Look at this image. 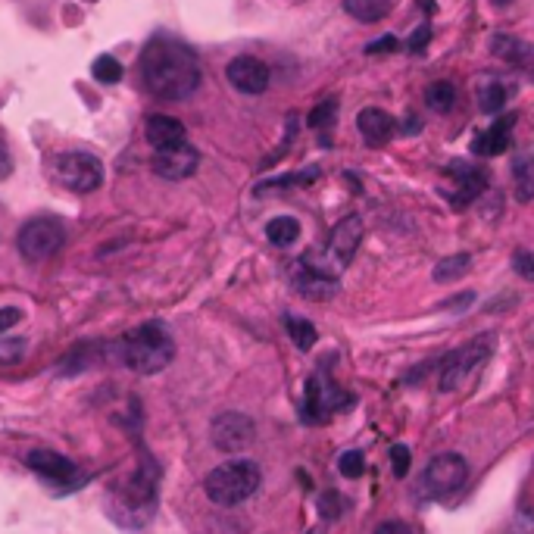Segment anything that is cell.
<instances>
[{"instance_id":"1","label":"cell","mask_w":534,"mask_h":534,"mask_svg":"<svg viewBox=\"0 0 534 534\" xmlns=\"http://www.w3.org/2000/svg\"><path fill=\"white\" fill-rule=\"evenodd\" d=\"M147 91L160 100H185L200 85V63L194 50L172 38H154L141 54Z\"/></svg>"},{"instance_id":"2","label":"cell","mask_w":534,"mask_h":534,"mask_svg":"<svg viewBox=\"0 0 534 534\" xmlns=\"http://www.w3.org/2000/svg\"><path fill=\"white\" fill-rule=\"evenodd\" d=\"M119 360L138 375H157L175 360V338L163 322H144L122 335Z\"/></svg>"},{"instance_id":"3","label":"cell","mask_w":534,"mask_h":534,"mask_svg":"<svg viewBox=\"0 0 534 534\" xmlns=\"http://www.w3.org/2000/svg\"><path fill=\"white\" fill-rule=\"evenodd\" d=\"M263 485V472L253 460H228L216 466L207 481H203V491L216 506H238L247 497H253Z\"/></svg>"},{"instance_id":"4","label":"cell","mask_w":534,"mask_h":534,"mask_svg":"<svg viewBox=\"0 0 534 534\" xmlns=\"http://www.w3.org/2000/svg\"><path fill=\"white\" fill-rule=\"evenodd\" d=\"M66 244V228L57 222V219H32L19 228V238H16V247L25 260L32 263H41V260H50L54 253Z\"/></svg>"},{"instance_id":"5","label":"cell","mask_w":534,"mask_h":534,"mask_svg":"<svg viewBox=\"0 0 534 534\" xmlns=\"http://www.w3.org/2000/svg\"><path fill=\"white\" fill-rule=\"evenodd\" d=\"M494 350V335H478L472 338L469 344H463L460 350H453L444 366H441V378H438V385L441 391H456L463 385V381L469 378L472 369H478L481 363L488 360Z\"/></svg>"},{"instance_id":"6","label":"cell","mask_w":534,"mask_h":534,"mask_svg":"<svg viewBox=\"0 0 534 534\" xmlns=\"http://www.w3.org/2000/svg\"><path fill=\"white\" fill-rule=\"evenodd\" d=\"M466 475H469V466L460 453H441L435 456L425 472H422V491L425 497H450L453 491H460L466 485Z\"/></svg>"},{"instance_id":"7","label":"cell","mask_w":534,"mask_h":534,"mask_svg":"<svg viewBox=\"0 0 534 534\" xmlns=\"http://www.w3.org/2000/svg\"><path fill=\"white\" fill-rule=\"evenodd\" d=\"M350 394H344L335 381H328L322 375H313L307 381V400H303V422L310 425H322L328 422V416H332L335 410H341V406H350Z\"/></svg>"},{"instance_id":"8","label":"cell","mask_w":534,"mask_h":534,"mask_svg":"<svg viewBox=\"0 0 534 534\" xmlns=\"http://www.w3.org/2000/svg\"><path fill=\"white\" fill-rule=\"evenodd\" d=\"M57 178L75 194H91L104 185V166L91 154H63L57 160Z\"/></svg>"},{"instance_id":"9","label":"cell","mask_w":534,"mask_h":534,"mask_svg":"<svg viewBox=\"0 0 534 534\" xmlns=\"http://www.w3.org/2000/svg\"><path fill=\"white\" fill-rule=\"evenodd\" d=\"M257 435V425L244 413H219L210 425V438L222 453H238L253 444Z\"/></svg>"},{"instance_id":"10","label":"cell","mask_w":534,"mask_h":534,"mask_svg":"<svg viewBox=\"0 0 534 534\" xmlns=\"http://www.w3.org/2000/svg\"><path fill=\"white\" fill-rule=\"evenodd\" d=\"M197 166H200V154H197V147H191L188 141L166 147V150H157V157H154V172L160 178H169V182L191 178L197 172Z\"/></svg>"},{"instance_id":"11","label":"cell","mask_w":534,"mask_h":534,"mask_svg":"<svg viewBox=\"0 0 534 534\" xmlns=\"http://www.w3.org/2000/svg\"><path fill=\"white\" fill-rule=\"evenodd\" d=\"M225 75L232 88H238L241 94H263L269 88V66L257 57H235L225 66Z\"/></svg>"},{"instance_id":"12","label":"cell","mask_w":534,"mask_h":534,"mask_svg":"<svg viewBox=\"0 0 534 534\" xmlns=\"http://www.w3.org/2000/svg\"><path fill=\"white\" fill-rule=\"evenodd\" d=\"M291 285L300 297L307 300H332L338 294V278L310 269L307 263H294L291 269Z\"/></svg>"},{"instance_id":"13","label":"cell","mask_w":534,"mask_h":534,"mask_svg":"<svg viewBox=\"0 0 534 534\" xmlns=\"http://www.w3.org/2000/svg\"><path fill=\"white\" fill-rule=\"evenodd\" d=\"M25 466L38 472L41 478L54 481V485H66V481H72L75 472H79L72 460H66L63 453H54V450H32L25 456Z\"/></svg>"},{"instance_id":"14","label":"cell","mask_w":534,"mask_h":534,"mask_svg":"<svg viewBox=\"0 0 534 534\" xmlns=\"http://www.w3.org/2000/svg\"><path fill=\"white\" fill-rule=\"evenodd\" d=\"M450 175H453V182H456V191H450V203L453 207H469V203L485 191L488 185V178L481 169L469 166V163H453L450 166Z\"/></svg>"},{"instance_id":"15","label":"cell","mask_w":534,"mask_h":534,"mask_svg":"<svg viewBox=\"0 0 534 534\" xmlns=\"http://www.w3.org/2000/svg\"><path fill=\"white\" fill-rule=\"evenodd\" d=\"M356 129H360V135L366 138V144L372 147H381V144H388L397 132V122L391 113L385 110H378V107H366L360 110V116H356Z\"/></svg>"},{"instance_id":"16","label":"cell","mask_w":534,"mask_h":534,"mask_svg":"<svg viewBox=\"0 0 534 534\" xmlns=\"http://www.w3.org/2000/svg\"><path fill=\"white\" fill-rule=\"evenodd\" d=\"M513 122H516V113H513V116L497 119V122L491 125V129H485L481 135H475V141H472V154H475V157H497V154H503V150L510 147Z\"/></svg>"},{"instance_id":"17","label":"cell","mask_w":534,"mask_h":534,"mask_svg":"<svg viewBox=\"0 0 534 534\" xmlns=\"http://www.w3.org/2000/svg\"><path fill=\"white\" fill-rule=\"evenodd\" d=\"M144 138L150 147L157 150H166V147H175V144H185V125L178 122L175 116H150L147 125H144Z\"/></svg>"},{"instance_id":"18","label":"cell","mask_w":534,"mask_h":534,"mask_svg":"<svg viewBox=\"0 0 534 534\" xmlns=\"http://www.w3.org/2000/svg\"><path fill=\"white\" fill-rule=\"evenodd\" d=\"M494 54L503 57L506 63H513V66H522V69L534 72V44H525V41H519V38L497 35V38H494Z\"/></svg>"},{"instance_id":"19","label":"cell","mask_w":534,"mask_h":534,"mask_svg":"<svg viewBox=\"0 0 534 534\" xmlns=\"http://www.w3.org/2000/svg\"><path fill=\"white\" fill-rule=\"evenodd\" d=\"M513 191L519 203L534 197V154H516L513 160Z\"/></svg>"},{"instance_id":"20","label":"cell","mask_w":534,"mask_h":534,"mask_svg":"<svg viewBox=\"0 0 534 534\" xmlns=\"http://www.w3.org/2000/svg\"><path fill=\"white\" fill-rule=\"evenodd\" d=\"M394 7V0H344L347 16H353L356 22H378L385 19Z\"/></svg>"},{"instance_id":"21","label":"cell","mask_w":534,"mask_h":534,"mask_svg":"<svg viewBox=\"0 0 534 534\" xmlns=\"http://www.w3.org/2000/svg\"><path fill=\"white\" fill-rule=\"evenodd\" d=\"M266 238L269 244L275 247H291L297 238H300V222L294 216H275L269 225H266Z\"/></svg>"},{"instance_id":"22","label":"cell","mask_w":534,"mask_h":534,"mask_svg":"<svg viewBox=\"0 0 534 534\" xmlns=\"http://www.w3.org/2000/svg\"><path fill=\"white\" fill-rule=\"evenodd\" d=\"M469 266H472V257L469 253H456V257H447V260H441L438 266H435V282H456L460 275H466L469 272Z\"/></svg>"},{"instance_id":"23","label":"cell","mask_w":534,"mask_h":534,"mask_svg":"<svg viewBox=\"0 0 534 534\" xmlns=\"http://www.w3.org/2000/svg\"><path fill=\"white\" fill-rule=\"evenodd\" d=\"M285 328L291 341L300 347V350H310L316 344V325L310 319H300V316H285Z\"/></svg>"},{"instance_id":"24","label":"cell","mask_w":534,"mask_h":534,"mask_svg":"<svg viewBox=\"0 0 534 534\" xmlns=\"http://www.w3.org/2000/svg\"><path fill=\"white\" fill-rule=\"evenodd\" d=\"M456 104V88L450 82H435L428 88V107L435 113H450Z\"/></svg>"},{"instance_id":"25","label":"cell","mask_w":534,"mask_h":534,"mask_svg":"<svg viewBox=\"0 0 534 534\" xmlns=\"http://www.w3.org/2000/svg\"><path fill=\"white\" fill-rule=\"evenodd\" d=\"M94 75H97V82L116 85V82H122V63H119L116 57L104 54V57L94 60Z\"/></svg>"},{"instance_id":"26","label":"cell","mask_w":534,"mask_h":534,"mask_svg":"<svg viewBox=\"0 0 534 534\" xmlns=\"http://www.w3.org/2000/svg\"><path fill=\"white\" fill-rule=\"evenodd\" d=\"M25 350H29V341L25 338H7V335H0V363L4 366H13L19 363Z\"/></svg>"},{"instance_id":"27","label":"cell","mask_w":534,"mask_h":534,"mask_svg":"<svg viewBox=\"0 0 534 534\" xmlns=\"http://www.w3.org/2000/svg\"><path fill=\"white\" fill-rule=\"evenodd\" d=\"M338 469H341L344 478H360L366 472V456L360 450H347V453H341Z\"/></svg>"},{"instance_id":"28","label":"cell","mask_w":534,"mask_h":534,"mask_svg":"<svg viewBox=\"0 0 534 534\" xmlns=\"http://www.w3.org/2000/svg\"><path fill=\"white\" fill-rule=\"evenodd\" d=\"M506 85H500V82H494V85H488L485 91H481V110L485 113H497L503 104H506Z\"/></svg>"},{"instance_id":"29","label":"cell","mask_w":534,"mask_h":534,"mask_svg":"<svg viewBox=\"0 0 534 534\" xmlns=\"http://www.w3.org/2000/svg\"><path fill=\"white\" fill-rule=\"evenodd\" d=\"M338 116V100H325L316 110H310V125L313 129H325V125H332Z\"/></svg>"},{"instance_id":"30","label":"cell","mask_w":534,"mask_h":534,"mask_svg":"<svg viewBox=\"0 0 534 534\" xmlns=\"http://www.w3.org/2000/svg\"><path fill=\"white\" fill-rule=\"evenodd\" d=\"M391 469H394L397 478H406V472H410V447L406 444L391 447Z\"/></svg>"},{"instance_id":"31","label":"cell","mask_w":534,"mask_h":534,"mask_svg":"<svg viewBox=\"0 0 534 534\" xmlns=\"http://www.w3.org/2000/svg\"><path fill=\"white\" fill-rule=\"evenodd\" d=\"M341 506H344V500H341V494H335V491L322 494V500H319V510H322L325 519H338V516H341Z\"/></svg>"},{"instance_id":"32","label":"cell","mask_w":534,"mask_h":534,"mask_svg":"<svg viewBox=\"0 0 534 534\" xmlns=\"http://www.w3.org/2000/svg\"><path fill=\"white\" fill-rule=\"evenodd\" d=\"M513 266H516V272H519L522 278H534V253L519 250L516 257H513Z\"/></svg>"},{"instance_id":"33","label":"cell","mask_w":534,"mask_h":534,"mask_svg":"<svg viewBox=\"0 0 534 534\" xmlns=\"http://www.w3.org/2000/svg\"><path fill=\"white\" fill-rule=\"evenodd\" d=\"M19 319H22V310H16V307H4V310H0V335L10 332L13 325H19Z\"/></svg>"},{"instance_id":"34","label":"cell","mask_w":534,"mask_h":534,"mask_svg":"<svg viewBox=\"0 0 534 534\" xmlns=\"http://www.w3.org/2000/svg\"><path fill=\"white\" fill-rule=\"evenodd\" d=\"M372 534H413V528L403 525V522H397V519H391V522H381Z\"/></svg>"},{"instance_id":"35","label":"cell","mask_w":534,"mask_h":534,"mask_svg":"<svg viewBox=\"0 0 534 534\" xmlns=\"http://www.w3.org/2000/svg\"><path fill=\"white\" fill-rule=\"evenodd\" d=\"M13 172V157H10V150H7V144L0 141V182Z\"/></svg>"},{"instance_id":"36","label":"cell","mask_w":534,"mask_h":534,"mask_svg":"<svg viewBox=\"0 0 534 534\" xmlns=\"http://www.w3.org/2000/svg\"><path fill=\"white\" fill-rule=\"evenodd\" d=\"M394 44H397V38H381L369 47V54H378V50H394Z\"/></svg>"},{"instance_id":"37","label":"cell","mask_w":534,"mask_h":534,"mask_svg":"<svg viewBox=\"0 0 534 534\" xmlns=\"http://www.w3.org/2000/svg\"><path fill=\"white\" fill-rule=\"evenodd\" d=\"M494 4H497V7H503V4H506V0H494Z\"/></svg>"}]
</instances>
